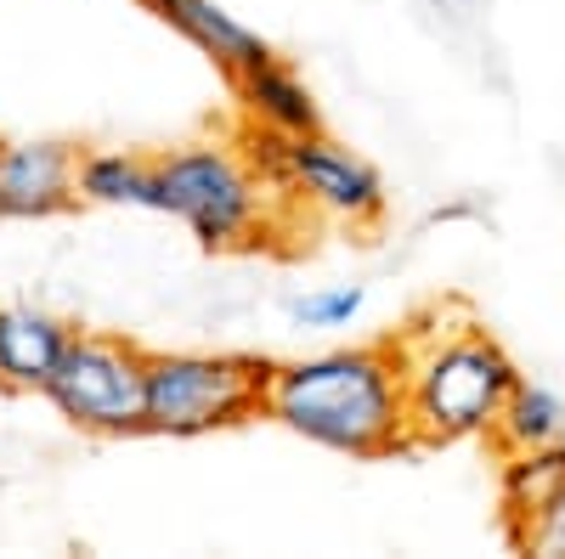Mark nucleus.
Here are the masks:
<instances>
[{
  "instance_id": "obj_1",
  "label": "nucleus",
  "mask_w": 565,
  "mask_h": 559,
  "mask_svg": "<svg viewBox=\"0 0 565 559\" xmlns=\"http://www.w3.org/2000/svg\"><path fill=\"white\" fill-rule=\"evenodd\" d=\"M266 418L340 458H391L413 447L396 345H345L271 367Z\"/></svg>"
},
{
  "instance_id": "obj_2",
  "label": "nucleus",
  "mask_w": 565,
  "mask_h": 559,
  "mask_svg": "<svg viewBox=\"0 0 565 559\" xmlns=\"http://www.w3.org/2000/svg\"><path fill=\"white\" fill-rule=\"evenodd\" d=\"M391 345L402 362L413 447H452L492 436L509 390L521 385V367L509 362V351L476 316L447 305L407 322Z\"/></svg>"
},
{
  "instance_id": "obj_3",
  "label": "nucleus",
  "mask_w": 565,
  "mask_h": 559,
  "mask_svg": "<svg viewBox=\"0 0 565 559\" xmlns=\"http://www.w3.org/2000/svg\"><path fill=\"white\" fill-rule=\"evenodd\" d=\"M159 170V215H175L204 249H260L277 232V209L289 204L282 181L244 148L186 142L153 159Z\"/></svg>"
},
{
  "instance_id": "obj_4",
  "label": "nucleus",
  "mask_w": 565,
  "mask_h": 559,
  "mask_svg": "<svg viewBox=\"0 0 565 559\" xmlns=\"http://www.w3.org/2000/svg\"><path fill=\"white\" fill-rule=\"evenodd\" d=\"M271 362L226 351L148 356V436H210L266 412Z\"/></svg>"
},
{
  "instance_id": "obj_5",
  "label": "nucleus",
  "mask_w": 565,
  "mask_h": 559,
  "mask_svg": "<svg viewBox=\"0 0 565 559\" xmlns=\"http://www.w3.org/2000/svg\"><path fill=\"white\" fill-rule=\"evenodd\" d=\"M74 430L148 436V351L114 334H68L57 373L40 390Z\"/></svg>"
},
{
  "instance_id": "obj_6",
  "label": "nucleus",
  "mask_w": 565,
  "mask_h": 559,
  "mask_svg": "<svg viewBox=\"0 0 565 559\" xmlns=\"http://www.w3.org/2000/svg\"><path fill=\"white\" fill-rule=\"evenodd\" d=\"M295 204L340 221V226H380L385 221V181L373 175L367 159H356L351 148H340L322 130H300V136H271L255 130L249 148Z\"/></svg>"
},
{
  "instance_id": "obj_7",
  "label": "nucleus",
  "mask_w": 565,
  "mask_h": 559,
  "mask_svg": "<svg viewBox=\"0 0 565 559\" xmlns=\"http://www.w3.org/2000/svg\"><path fill=\"white\" fill-rule=\"evenodd\" d=\"M79 204V148L0 142V221H52Z\"/></svg>"
},
{
  "instance_id": "obj_8",
  "label": "nucleus",
  "mask_w": 565,
  "mask_h": 559,
  "mask_svg": "<svg viewBox=\"0 0 565 559\" xmlns=\"http://www.w3.org/2000/svg\"><path fill=\"white\" fill-rule=\"evenodd\" d=\"M148 7H153L175 34L193 40L226 79L244 74V68H260V63L271 57V45H266L255 29H244L232 12H221L215 0H148Z\"/></svg>"
},
{
  "instance_id": "obj_9",
  "label": "nucleus",
  "mask_w": 565,
  "mask_h": 559,
  "mask_svg": "<svg viewBox=\"0 0 565 559\" xmlns=\"http://www.w3.org/2000/svg\"><path fill=\"white\" fill-rule=\"evenodd\" d=\"M68 322L29 311V305H7L0 311V385L7 390H45V379L57 373L63 345H68Z\"/></svg>"
},
{
  "instance_id": "obj_10",
  "label": "nucleus",
  "mask_w": 565,
  "mask_h": 559,
  "mask_svg": "<svg viewBox=\"0 0 565 559\" xmlns=\"http://www.w3.org/2000/svg\"><path fill=\"white\" fill-rule=\"evenodd\" d=\"M232 90H238V103H244V114H249V125H255V130H271V136L322 130L306 79H300L289 63H277V57H266L260 68L232 74Z\"/></svg>"
},
{
  "instance_id": "obj_11",
  "label": "nucleus",
  "mask_w": 565,
  "mask_h": 559,
  "mask_svg": "<svg viewBox=\"0 0 565 559\" xmlns=\"http://www.w3.org/2000/svg\"><path fill=\"white\" fill-rule=\"evenodd\" d=\"M79 204L159 209V170L141 153H79Z\"/></svg>"
},
{
  "instance_id": "obj_12",
  "label": "nucleus",
  "mask_w": 565,
  "mask_h": 559,
  "mask_svg": "<svg viewBox=\"0 0 565 559\" xmlns=\"http://www.w3.org/2000/svg\"><path fill=\"white\" fill-rule=\"evenodd\" d=\"M554 486H565V441H548V447H532V452H509L503 458V481H498L503 531L532 520L537 508L554 497Z\"/></svg>"
},
{
  "instance_id": "obj_13",
  "label": "nucleus",
  "mask_w": 565,
  "mask_h": 559,
  "mask_svg": "<svg viewBox=\"0 0 565 559\" xmlns=\"http://www.w3.org/2000/svg\"><path fill=\"white\" fill-rule=\"evenodd\" d=\"M487 441L498 447V458L565 441V407H559V396H548L543 385H526L521 379V385L509 390V401H503V412H498V424H492Z\"/></svg>"
},
{
  "instance_id": "obj_14",
  "label": "nucleus",
  "mask_w": 565,
  "mask_h": 559,
  "mask_svg": "<svg viewBox=\"0 0 565 559\" xmlns=\"http://www.w3.org/2000/svg\"><path fill=\"white\" fill-rule=\"evenodd\" d=\"M362 305H367V289L362 283H340V289H317V294L295 300L289 316L300 322V329H351Z\"/></svg>"
},
{
  "instance_id": "obj_15",
  "label": "nucleus",
  "mask_w": 565,
  "mask_h": 559,
  "mask_svg": "<svg viewBox=\"0 0 565 559\" xmlns=\"http://www.w3.org/2000/svg\"><path fill=\"white\" fill-rule=\"evenodd\" d=\"M509 542L526 548V553H543V559H565V486H554V497L537 508L532 520L514 526Z\"/></svg>"
}]
</instances>
